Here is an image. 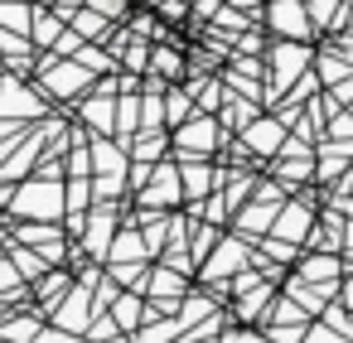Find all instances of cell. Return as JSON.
Instances as JSON below:
<instances>
[{
    "label": "cell",
    "instance_id": "obj_5",
    "mask_svg": "<svg viewBox=\"0 0 353 343\" xmlns=\"http://www.w3.org/2000/svg\"><path fill=\"white\" fill-rule=\"evenodd\" d=\"M348 300H353V290H348Z\"/></svg>",
    "mask_w": 353,
    "mask_h": 343
},
{
    "label": "cell",
    "instance_id": "obj_4",
    "mask_svg": "<svg viewBox=\"0 0 353 343\" xmlns=\"http://www.w3.org/2000/svg\"><path fill=\"white\" fill-rule=\"evenodd\" d=\"M348 247H353V227H348Z\"/></svg>",
    "mask_w": 353,
    "mask_h": 343
},
{
    "label": "cell",
    "instance_id": "obj_1",
    "mask_svg": "<svg viewBox=\"0 0 353 343\" xmlns=\"http://www.w3.org/2000/svg\"><path fill=\"white\" fill-rule=\"evenodd\" d=\"M208 136H213V126H208V121H199V131H194V126H189V131H184V136H179V141H184V150H199V155H203V150H208V145H213V141H208Z\"/></svg>",
    "mask_w": 353,
    "mask_h": 343
},
{
    "label": "cell",
    "instance_id": "obj_2",
    "mask_svg": "<svg viewBox=\"0 0 353 343\" xmlns=\"http://www.w3.org/2000/svg\"><path fill=\"white\" fill-rule=\"evenodd\" d=\"M276 20H281V30H285V34H305V30H300V10H295V6H281V15H276Z\"/></svg>",
    "mask_w": 353,
    "mask_h": 343
},
{
    "label": "cell",
    "instance_id": "obj_3",
    "mask_svg": "<svg viewBox=\"0 0 353 343\" xmlns=\"http://www.w3.org/2000/svg\"><path fill=\"white\" fill-rule=\"evenodd\" d=\"M184 179H189V194H203V189H208V169H194V165H189Z\"/></svg>",
    "mask_w": 353,
    "mask_h": 343
}]
</instances>
